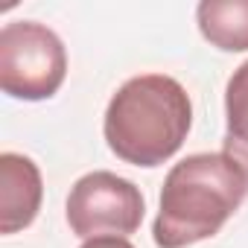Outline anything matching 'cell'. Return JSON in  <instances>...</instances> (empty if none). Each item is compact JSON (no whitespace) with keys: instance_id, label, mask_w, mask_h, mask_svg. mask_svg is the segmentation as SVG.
Returning a JSON list of instances; mask_svg holds the SVG:
<instances>
[{"instance_id":"obj_1","label":"cell","mask_w":248,"mask_h":248,"mask_svg":"<svg viewBox=\"0 0 248 248\" xmlns=\"http://www.w3.org/2000/svg\"><path fill=\"white\" fill-rule=\"evenodd\" d=\"M248 196V172L225 152H199L178 161L161 187L152 225L158 248H187L210 239Z\"/></svg>"},{"instance_id":"obj_2","label":"cell","mask_w":248,"mask_h":248,"mask_svg":"<svg viewBox=\"0 0 248 248\" xmlns=\"http://www.w3.org/2000/svg\"><path fill=\"white\" fill-rule=\"evenodd\" d=\"M193 102L184 85L164 73H143L123 82L102 120L108 149L132 167H161L187 140Z\"/></svg>"},{"instance_id":"obj_3","label":"cell","mask_w":248,"mask_h":248,"mask_svg":"<svg viewBox=\"0 0 248 248\" xmlns=\"http://www.w3.org/2000/svg\"><path fill=\"white\" fill-rule=\"evenodd\" d=\"M67 76L62 38L38 21H12L0 30V88L12 99H50Z\"/></svg>"},{"instance_id":"obj_4","label":"cell","mask_w":248,"mask_h":248,"mask_svg":"<svg viewBox=\"0 0 248 248\" xmlns=\"http://www.w3.org/2000/svg\"><path fill=\"white\" fill-rule=\"evenodd\" d=\"M146 213L143 193L135 181L96 170L82 175L67 196V225L76 236H132Z\"/></svg>"},{"instance_id":"obj_5","label":"cell","mask_w":248,"mask_h":248,"mask_svg":"<svg viewBox=\"0 0 248 248\" xmlns=\"http://www.w3.org/2000/svg\"><path fill=\"white\" fill-rule=\"evenodd\" d=\"M44 181L32 158L18 152L0 155V231L18 233L30 228L41 210Z\"/></svg>"},{"instance_id":"obj_6","label":"cell","mask_w":248,"mask_h":248,"mask_svg":"<svg viewBox=\"0 0 248 248\" xmlns=\"http://www.w3.org/2000/svg\"><path fill=\"white\" fill-rule=\"evenodd\" d=\"M199 32L222 53L248 50V0H204L196 9Z\"/></svg>"},{"instance_id":"obj_7","label":"cell","mask_w":248,"mask_h":248,"mask_svg":"<svg viewBox=\"0 0 248 248\" xmlns=\"http://www.w3.org/2000/svg\"><path fill=\"white\" fill-rule=\"evenodd\" d=\"M225 155L248 172V62H242L225 88Z\"/></svg>"},{"instance_id":"obj_8","label":"cell","mask_w":248,"mask_h":248,"mask_svg":"<svg viewBox=\"0 0 248 248\" xmlns=\"http://www.w3.org/2000/svg\"><path fill=\"white\" fill-rule=\"evenodd\" d=\"M79 248H135L126 236H93V239H85Z\"/></svg>"}]
</instances>
